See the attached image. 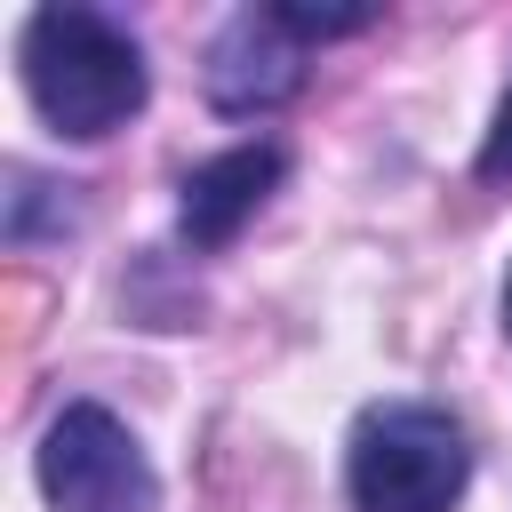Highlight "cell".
Here are the masks:
<instances>
[{
	"label": "cell",
	"mask_w": 512,
	"mask_h": 512,
	"mask_svg": "<svg viewBox=\"0 0 512 512\" xmlns=\"http://www.w3.org/2000/svg\"><path fill=\"white\" fill-rule=\"evenodd\" d=\"M40 488L56 512H160V480L104 400L56 408V424L40 432Z\"/></svg>",
	"instance_id": "3"
},
{
	"label": "cell",
	"mask_w": 512,
	"mask_h": 512,
	"mask_svg": "<svg viewBox=\"0 0 512 512\" xmlns=\"http://www.w3.org/2000/svg\"><path fill=\"white\" fill-rule=\"evenodd\" d=\"M272 184H280V144H232V152H216L184 176L176 232L192 248H224V240H240V224L264 208Z\"/></svg>",
	"instance_id": "5"
},
{
	"label": "cell",
	"mask_w": 512,
	"mask_h": 512,
	"mask_svg": "<svg viewBox=\"0 0 512 512\" xmlns=\"http://www.w3.org/2000/svg\"><path fill=\"white\" fill-rule=\"evenodd\" d=\"M504 320H512V280H504Z\"/></svg>",
	"instance_id": "7"
},
{
	"label": "cell",
	"mask_w": 512,
	"mask_h": 512,
	"mask_svg": "<svg viewBox=\"0 0 512 512\" xmlns=\"http://www.w3.org/2000/svg\"><path fill=\"white\" fill-rule=\"evenodd\" d=\"M304 48L312 40L280 8H240L208 48V96L224 112H272L280 96L304 88Z\"/></svg>",
	"instance_id": "4"
},
{
	"label": "cell",
	"mask_w": 512,
	"mask_h": 512,
	"mask_svg": "<svg viewBox=\"0 0 512 512\" xmlns=\"http://www.w3.org/2000/svg\"><path fill=\"white\" fill-rule=\"evenodd\" d=\"M16 64H24V88L40 104V120L56 136H112L144 112V48L128 40V24H112L104 8H80V0H56V8H32L24 16V40H16Z\"/></svg>",
	"instance_id": "1"
},
{
	"label": "cell",
	"mask_w": 512,
	"mask_h": 512,
	"mask_svg": "<svg viewBox=\"0 0 512 512\" xmlns=\"http://www.w3.org/2000/svg\"><path fill=\"white\" fill-rule=\"evenodd\" d=\"M344 480H352L360 512H456V496L472 480L464 424L432 400H384L352 424Z\"/></svg>",
	"instance_id": "2"
},
{
	"label": "cell",
	"mask_w": 512,
	"mask_h": 512,
	"mask_svg": "<svg viewBox=\"0 0 512 512\" xmlns=\"http://www.w3.org/2000/svg\"><path fill=\"white\" fill-rule=\"evenodd\" d=\"M480 176H512V96L496 104V128H488V144H480Z\"/></svg>",
	"instance_id": "6"
}]
</instances>
